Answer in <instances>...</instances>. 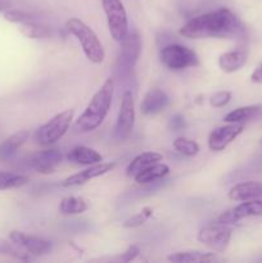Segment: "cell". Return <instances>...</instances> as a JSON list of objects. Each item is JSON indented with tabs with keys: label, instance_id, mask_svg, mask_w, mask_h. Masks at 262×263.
I'll return each instance as SVG.
<instances>
[{
	"label": "cell",
	"instance_id": "obj_1",
	"mask_svg": "<svg viewBox=\"0 0 262 263\" xmlns=\"http://www.w3.org/2000/svg\"><path fill=\"white\" fill-rule=\"evenodd\" d=\"M180 35L188 39H243L246 28L228 8L193 17L181 28Z\"/></svg>",
	"mask_w": 262,
	"mask_h": 263
},
{
	"label": "cell",
	"instance_id": "obj_2",
	"mask_svg": "<svg viewBox=\"0 0 262 263\" xmlns=\"http://www.w3.org/2000/svg\"><path fill=\"white\" fill-rule=\"evenodd\" d=\"M115 92V81L107 79L100 89L92 95L91 100L74 122V128L79 133H90L99 127L107 117L112 105V98Z\"/></svg>",
	"mask_w": 262,
	"mask_h": 263
},
{
	"label": "cell",
	"instance_id": "obj_3",
	"mask_svg": "<svg viewBox=\"0 0 262 263\" xmlns=\"http://www.w3.org/2000/svg\"><path fill=\"white\" fill-rule=\"evenodd\" d=\"M66 28L69 33L79 40L85 57L91 63L99 64L104 61L105 53L97 33L80 18L72 17L66 22Z\"/></svg>",
	"mask_w": 262,
	"mask_h": 263
},
{
	"label": "cell",
	"instance_id": "obj_4",
	"mask_svg": "<svg viewBox=\"0 0 262 263\" xmlns=\"http://www.w3.org/2000/svg\"><path fill=\"white\" fill-rule=\"evenodd\" d=\"M73 116L74 109H66L40 126L35 135L38 144H40L41 146H49L61 140L68 131Z\"/></svg>",
	"mask_w": 262,
	"mask_h": 263
},
{
	"label": "cell",
	"instance_id": "obj_5",
	"mask_svg": "<svg viewBox=\"0 0 262 263\" xmlns=\"http://www.w3.org/2000/svg\"><path fill=\"white\" fill-rule=\"evenodd\" d=\"M102 7L110 36L115 41L121 43L128 33V18L125 5L121 0H102Z\"/></svg>",
	"mask_w": 262,
	"mask_h": 263
},
{
	"label": "cell",
	"instance_id": "obj_6",
	"mask_svg": "<svg viewBox=\"0 0 262 263\" xmlns=\"http://www.w3.org/2000/svg\"><path fill=\"white\" fill-rule=\"evenodd\" d=\"M161 62L171 71H181L198 66V55L194 50L180 44H169L161 50Z\"/></svg>",
	"mask_w": 262,
	"mask_h": 263
},
{
	"label": "cell",
	"instance_id": "obj_7",
	"mask_svg": "<svg viewBox=\"0 0 262 263\" xmlns=\"http://www.w3.org/2000/svg\"><path fill=\"white\" fill-rule=\"evenodd\" d=\"M231 234L233 231L230 228H228L225 223L217 222L216 225H208L200 229L197 239L212 251L223 253L230 244Z\"/></svg>",
	"mask_w": 262,
	"mask_h": 263
},
{
	"label": "cell",
	"instance_id": "obj_8",
	"mask_svg": "<svg viewBox=\"0 0 262 263\" xmlns=\"http://www.w3.org/2000/svg\"><path fill=\"white\" fill-rule=\"evenodd\" d=\"M135 125V102L131 91L123 92L121 98L120 110L115 127V138L117 140H126L133 133Z\"/></svg>",
	"mask_w": 262,
	"mask_h": 263
},
{
	"label": "cell",
	"instance_id": "obj_9",
	"mask_svg": "<svg viewBox=\"0 0 262 263\" xmlns=\"http://www.w3.org/2000/svg\"><path fill=\"white\" fill-rule=\"evenodd\" d=\"M141 53V37L136 31L127 33L121 41V50L118 55V71L122 74L130 73L136 66Z\"/></svg>",
	"mask_w": 262,
	"mask_h": 263
},
{
	"label": "cell",
	"instance_id": "obj_10",
	"mask_svg": "<svg viewBox=\"0 0 262 263\" xmlns=\"http://www.w3.org/2000/svg\"><path fill=\"white\" fill-rule=\"evenodd\" d=\"M9 240L30 256H44L51 251V241L35 235H28L22 231H12L9 234Z\"/></svg>",
	"mask_w": 262,
	"mask_h": 263
},
{
	"label": "cell",
	"instance_id": "obj_11",
	"mask_svg": "<svg viewBox=\"0 0 262 263\" xmlns=\"http://www.w3.org/2000/svg\"><path fill=\"white\" fill-rule=\"evenodd\" d=\"M244 131L243 123H229L215 128L208 136V146L213 152H221L228 148Z\"/></svg>",
	"mask_w": 262,
	"mask_h": 263
},
{
	"label": "cell",
	"instance_id": "obj_12",
	"mask_svg": "<svg viewBox=\"0 0 262 263\" xmlns=\"http://www.w3.org/2000/svg\"><path fill=\"white\" fill-rule=\"evenodd\" d=\"M262 216V200L261 199H252L241 202L236 207L226 211L218 217L217 222L220 223H234L238 221L244 220L248 217H258Z\"/></svg>",
	"mask_w": 262,
	"mask_h": 263
},
{
	"label": "cell",
	"instance_id": "obj_13",
	"mask_svg": "<svg viewBox=\"0 0 262 263\" xmlns=\"http://www.w3.org/2000/svg\"><path fill=\"white\" fill-rule=\"evenodd\" d=\"M63 156L58 149H48L33 154L30 159V164L35 171L41 175L53 174L61 164Z\"/></svg>",
	"mask_w": 262,
	"mask_h": 263
},
{
	"label": "cell",
	"instance_id": "obj_14",
	"mask_svg": "<svg viewBox=\"0 0 262 263\" xmlns=\"http://www.w3.org/2000/svg\"><path fill=\"white\" fill-rule=\"evenodd\" d=\"M113 168H115V163H102V162H100V163L92 164V166H89V168H85L82 170V171L77 172V174H73L69 177H67V179L62 182V186H80V185L86 184L90 180L103 176V175H105L107 172L112 171Z\"/></svg>",
	"mask_w": 262,
	"mask_h": 263
},
{
	"label": "cell",
	"instance_id": "obj_15",
	"mask_svg": "<svg viewBox=\"0 0 262 263\" xmlns=\"http://www.w3.org/2000/svg\"><path fill=\"white\" fill-rule=\"evenodd\" d=\"M170 104L169 95L161 89H152L144 95L140 104V112L144 116H154L163 112Z\"/></svg>",
	"mask_w": 262,
	"mask_h": 263
},
{
	"label": "cell",
	"instance_id": "obj_16",
	"mask_svg": "<svg viewBox=\"0 0 262 263\" xmlns=\"http://www.w3.org/2000/svg\"><path fill=\"white\" fill-rule=\"evenodd\" d=\"M247 61H248V51L247 49L239 48L221 54L218 58V67L223 73H234L243 68Z\"/></svg>",
	"mask_w": 262,
	"mask_h": 263
},
{
	"label": "cell",
	"instance_id": "obj_17",
	"mask_svg": "<svg viewBox=\"0 0 262 263\" xmlns=\"http://www.w3.org/2000/svg\"><path fill=\"white\" fill-rule=\"evenodd\" d=\"M229 198L234 202L259 199L262 198V182L246 181L234 185L229 192Z\"/></svg>",
	"mask_w": 262,
	"mask_h": 263
},
{
	"label": "cell",
	"instance_id": "obj_18",
	"mask_svg": "<svg viewBox=\"0 0 262 263\" xmlns=\"http://www.w3.org/2000/svg\"><path fill=\"white\" fill-rule=\"evenodd\" d=\"M30 138V133L27 130H21L10 135L0 144V161H10L14 158L18 149L26 143Z\"/></svg>",
	"mask_w": 262,
	"mask_h": 263
},
{
	"label": "cell",
	"instance_id": "obj_19",
	"mask_svg": "<svg viewBox=\"0 0 262 263\" xmlns=\"http://www.w3.org/2000/svg\"><path fill=\"white\" fill-rule=\"evenodd\" d=\"M67 158H68L69 162L79 164V166H92V164L100 163L103 161L102 154L98 153L95 149L85 145L74 146L67 154Z\"/></svg>",
	"mask_w": 262,
	"mask_h": 263
},
{
	"label": "cell",
	"instance_id": "obj_20",
	"mask_svg": "<svg viewBox=\"0 0 262 263\" xmlns=\"http://www.w3.org/2000/svg\"><path fill=\"white\" fill-rule=\"evenodd\" d=\"M169 172H170V167L167 166L166 163L157 162V163L144 168L143 171L138 172V174L134 176V180L136 181V184H140V185L151 184V182L164 179V177L169 175Z\"/></svg>",
	"mask_w": 262,
	"mask_h": 263
},
{
	"label": "cell",
	"instance_id": "obj_21",
	"mask_svg": "<svg viewBox=\"0 0 262 263\" xmlns=\"http://www.w3.org/2000/svg\"><path fill=\"white\" fill-rule=\"evenodd\" d=\"M162 159H163L162 154L157 153V152H144V153L136 156L128 163L127 168H126V175L128 177H134L138 172L143 171L144 168L157 163V162H161Z\"/></svg>",
	"mask_w": 262,
	"mask_h": 263
},
{
	"label": "cell",
	"instance_id": "obj_22",
	"mask_svg": "<svg viewBox=\"0 0 262 263\" xmlns=\"http://www.w3.org/2000/svg\"><path fill=\"white\" fill-rule=\"evenodd\" d=\"M170 262L174 263H208L217 259L215 253H207V252L189 251V252H177V253L169 256Z\"/></svg>",
	"mask_w": 262,
	"mask_h": 263
},
{
	"label": "cell",
	"instance_id": "obj_23",
	"mask_svg": "<svg viewBox=\"0 0 262 263\" xmlns=\"http://www.w3.org/2000/svg\"><path fill=\"white\" fill-rule=\"evenodd\" d=\"M261 112L262 105H246V107H239L236 109L229 112L223 117V121L228 123H243L249 120H253Z\"/></svg>",
	"mask_w": 262,
	"mask_h": 263
},
{
	"label": "cell",
	"instance_id": "obj_24",
	"mask_svg": "<svg viewBox=\"0 0 262 263\" xmlns=\"http://www.w3.org/2000/svg\"><path fill=\"white\" fill-rule=\"evenodd\" d=\"M87 203L84 198L80 197H66L59 203V212L62 215L72 216V215H81L87 210Z\"/></svg>",
	"mask_w": 262,
	"mask_h": 263
},
{
	"label": "cell",
	"instance_id": "obj_25",
	"mask_svg": "<svg viewBox=\"0 0 262 263\" xmlns=\"http://www.w3.org/2000/svg\"><path fill=\"white\" fill-rule=\"evenodd\" d=\"M20 32L25 37L28 39H44L49 36V30L43 25H39L35 21L32 22H26L20 25Z\"/></svg>",
	"mask_w": 262,
	"mask_h": 263
},
{
	"label": "cell",
	"instance_id": "obj_26",
	"mask_svg": "<svg viewBox=\"0 0 262 263\" xmlns=\"http://www.w3.org/2000/svg\"><path fill=\"white\" fill-rule=\"evenodd\" d=\"M0 254H3V256H9L12 258L20 259V261H30L31 259L30 254L18 248L12 241L4 240L2 238H0Z\"/></svg>",
	"mask_w": 262,
	"mask_h": 263
},
{
	"label": "cell",
	"instance_id": "obj_27",
	"mask_svg": "<svg viewBox=\"0 0 262 263\" xmlns=\"http://www.w3.org/2000/svg\"><path fill=\"white\" fill-rule=\"evenodd\" d=\"M174 148L185 157H194L199 153V144L188 138H177L174 141Z\"/></svg>",
	"mask_w": 262,
	"mask_h": 263
},
{
	"label": "cell",
	"instance_id": "obj_28",
	"mask_svg": "<svg viewBox=\"0 0 262 263\" xmlns=\"http://www.w3.org/2000/svg\"><path fill=\"white\" fill-rule=\"evenodd\" d=\"M3 18L5 21H8V22L15 23V25H22V23L35 21V17L31 13L21 9H9V8L3 12Z\"/></svg>",
	"mask_w": 262,
	"mask_h": 263
},
{
	"label": "cell",
	"instance_id": "obj_29",
	"mask_svg": "<svg viewBox=\"0 0 262 263\" xmlns=\"http://www.w3.org/2000/svg\"><path fill=\"white\" fill-rule=\"evenodd\" d=\"M30 179L23 175H14L8 174L4 179L0 180V190H9V189H18V187L25 186L28 184Z\"/></svg>",
	"mask_w": 262,
	"mask_h": 263
},
{
	"label": "cell",
	"instance_id": "obj_30",
	"mask_svg": "<svg viewBox=\"0 0 262 263\" xmlns=\"http://www.w3.org/2000/svg\"><path fill=\"white\" fill-rule=\"evenodd\" d=\"M152 215H153V210L149 207H146V208H144L141 212L136 213V215L133 216V217L127 218V220L125 221V223H123V226H125L126 229L139 228V226L144 225V223L146 222V220H148L149 217H152Z\"/></svg>",
	"mask_w": 262,
	"mask_h": 263
},
{
	"label": "cell",
	"instance_id": "obj_31",
	"mask_svg": "<svg viewBox=\"0 0 262 263\" xmlns=\"http://www.w3.org/2000/svg\"><path fill=\"white\" fill-rule=\"evenodd\" d=\"M231 99V92L230 91H217L216 94H213L210 99V105L213 108H222L226 104H229Z\"/></svg>",
	"mask_w": 262,
	"mask_h": 263
},
{
	"label": "cell",
	"instance_id": "obj_32",
	"mask_svg": "<svg viewBox=\"0 0 262 263\" xmlns=\"http://www.w3.org/2000/svg\"><path fill=\"white\" fill-rule=\"evenodd\" d=\"M139 254H140V248H139L138 246H130L125 252H123L122 256L120 257V259L123 262H131L134 261Z\"/></svg>",
	"mask_w": 262,
	"mask_h": 263
},
{
	"label": "cell",
	"instance_id": "obj_33",
	"mask_svg": "<svg viewBox=\"0 0 262 263\" xmlns=\"http://www.w3.org/2000/svg\"><path fill=\"white\" fill-rule=\"evenodd\" d=\"M186 126L185 123V118L182 117L181 115H175L170 118V122H169V127L171 128L172 131H180Z\"/></svg>",
	"mask_w": 262,
	"mask_h": 263
},
{
	"label": "cell",
	"instance_id": "obj_34",
	"mask_svg": "<svg viewBox=\"0 0 262 263\" xmlns=\"http://www.w3.org/2000/svg\"><path fill=\"white\" fill-rule=\"evenodd\" d=\"M251 81L253 84H262V62L257 66V68L252 72Z\"/></svg>",
	"mask_w": 262,
	"mask_h": 263
},
{
	"label": "cell",
	"instance_id": "obj_35",
	"mask_svg": "<svg viewBox=\"0 0 262 263\" xmlns=\"http://www.w3.org/2000/svg\"><path fill=\"white\" fill-rule=\"evenodd\" d=\"M8 2L7 0H0V12H4L8 9Z\"/></svg>",
	"mask_w": 262,
	"mask_h": 263
},
{
	"label": "cell",
	"instance_id": "obj_36",
	"mask_svg": "<svg viewBox=\"0 0 262 263\" xmlns=\"http://www.w3.org/2000/svg\"><path fill=\"white\" fill-rule=\"evenodd\" d=\"M8 174H9V172H3V171H0V180H2V179H4V177L7 176Z\"/></svg>",
	"mask_w": 262,
	"mask_h": 263
},
{
	"label": "cell",
	"instance_id": "obj_37",
	"mask_svg": "<svg viewBox=\"0 0 262 263\" xmlns=\"http://www.w3.org/2000/svg\"><path fill=\"white\" fill-rule=\"evenodd\" d=\"M261 144H262V141H261Z\"/></svg>",
	"mask_w": 262,
	"mask_h": 263
}]
</instances>
